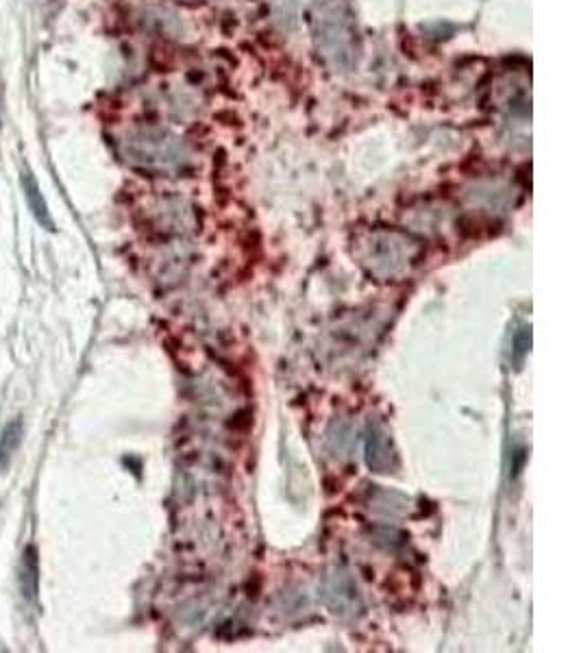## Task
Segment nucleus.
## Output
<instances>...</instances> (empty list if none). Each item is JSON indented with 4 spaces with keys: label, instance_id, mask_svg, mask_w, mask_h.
<instances>
[{
    "label": "nucleus",
    "instance_id": "obj_5",
    "mask_svg": "<svg viewBox=\"0 0 581 653\" xmlns=\"http://www.w3.org/2000/svg\"><path fill=\"white\" fill-rule=\"evenodd\" d=\"M366 462L375 473H394V468L399 466L392 438L379 423H370L366 429Z\"/></svg>",
    "mask_w": 581,
    "mask_h": 653
},
{
    "label": "nucleus",
    "instance_id": "obj_8",
    "mask_svg": "<svg viewBox=\"0 0 581 653\" xmlns=\"http://www.w3.org/2000/svg\"><path fill=\"white\" fill-rule=\"evenodd\" d=\"M22 190H24V196H27L29 207H31V212H33L37 223H40L44 229H53L51 212H48V205L40 192V186H37V181L29 170L22 172Z\"/></svg>",
    "mask_w": 581,
    "mask_h": 653
},
{
    "label": "nucleus",
    "instance_id": "obj_10",
    "mask_svg": "<svg viewBox=\"0 0 581 653\" xmlns=\"http://www.w3.org/2000/svg\"><path fill=\"white\" fill-rule=\"evenodd\" d=\"M514 347H516V357H518V360H523V355H525V353L529 351V347H531V329L523 327L521 331H518Z\"/></svg>",
    "mask_w": 581,
    "mask_h": 653
},
{
    "label": "nucleus",
    "instance_id": "obj_3",
    "mask_svg": "<svg viewBox=\"0 0 581 653\" xmlns=\"http://www.w3.org/2000/svg\"><path fill=\"white\" fill-rule=\"evenodd\" d=\"M118 153L131 168L155 177H181L194 164L190 144L175 131L157 125L127 129L118 138Z\"/></svg>",
    "mask_w": 581,
    "mask_h": 653
},
{
    "label": "nucleus",
    "instance_id": "obj_2",
    "mask_svg": "<svg viewBox=\"0 0 581 653\" xmlns=\"http://www.w3.org/2000/svg\"><path fill=\"white\" fill-rule=\"evenodd\" d=\"M309 29L320 61L338 75L355 70L362 44L351 0H312Z\"/></svg>",
    "mask_w": 581,
    "mask_h": 653
},
{
    "label": "nucleus",
    "instance_id": "obj_11",
    "mask_svg": "<svg viewBox=\"0 0 581 653\" xmlns=\"http://www.w3.org/2000/svg\"><path fill=\"white\" fill-rule=\"evenodd\" d=\"M0 125H3V122H0Z\"/></svg>",
    "mask_w": 581,
    "mask_h": 653
},
{
    "label": "nucleus",
    "instance_id": "obj_4",
    "mask_svg": "<svg viewBox=\"0 0 581 653\" xmlns=\"http://www.w3.org/2000/svg\"><path fill=\"white\" fill-rule=\"evenodd\" d=\"M323 599L327 608L336 616H342V619H351L362 610L360 590H357L351 573L344 569H333L327 573L323 582Z\"/></svg>",
    "mask_w": 581,
    "mask_h": 653
},
{
    "label": "nucleus",
    "instance_id": "obj_1",
    "mask_svg": "<svg viewBox=\"0 0 581 653\" xmlns=\"http://www.w3.org/2000/svg\"><path fill=\"white\" fill-rule=\"evenodd\" d=\"M425 244L394 227H368L355 233L353 257L368 277L381 283L401 281L420 264Z\"/></svg>",
    "mask_w": 581,
    "mask_h": 653
},
{
    "label": "nucleus",
    "instance_id": "obj_6",
    "mask_svg": "<svg viewBox=\"0 0 581 653\" xmlns=\"http://www.w3.org/2000/svg\"><path fill=\"white\" fill-rule=\"evenodd\" d=\"M20 593L27 601L37 597V588H40V560H37V549L27 547L20 560V575H18Z\"/></svg>",
    "mask_w": 581,
    "mask_h": 653
},
{
    "label": "nucleus",
    "instance_id": "obj_9",
    "mask_svg": "<svg viewBox=\"0 0 581 653\" xmlns=\"http://www.w3.org/2000/svg\"><path fill=\"white\" fill-rule=\"evenodd\" d=\"M20 442H22V423L11 421L3 429V434H0V471H5V468L11 464V460H14Z\"/></svg>",
    "mask_w": 581,
    "mask_h": 653
},
{
    "label": "nucleus",
    "instance_id": "obj_7",
    "mask_svg": "<svg viewBox=\"0 0 581 653\" xmlns=\"http://www.w3.org/2000/svg\"><path fill=\"white\" fill-rule=\"evenodd\" d=\"M407 503H410V499L403 497L401 492H394V490H383V488H377L373 486V490H370V495H368V508L377 512V514H383V516H401L407 512Z\"/></svg>",
    "mask_w": 581,
    "mask_h": 653
}]
</instances>
